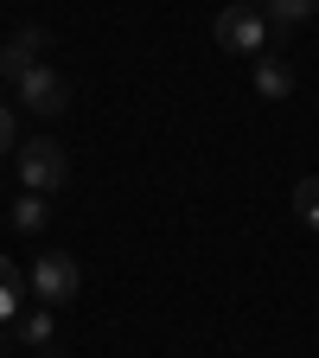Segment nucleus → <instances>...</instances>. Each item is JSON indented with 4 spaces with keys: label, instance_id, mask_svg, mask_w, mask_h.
Segmentation results:
<instances>
[{
    "label": "nucleus",
    "instance_id": "obj_1",
    "mask_svg": "<svg viewBox=\"0 0 319 358\" xmlns=\"http://www.w3.org/2000/svg\"><path fill=\"white\" fill-rule=\"evenodd\" d=\"M13 160H20V179H26V192H58L64 179H71V154L52 141V134H32V141H26Z\"/></svg>",
    "mask_w": 319,
    "mask_h": 358
},
{
    "label": "nucleus",
    "instance_id": "obj_2",
    "mask_svg": "<svg viewBox=\"0 0 319 358\" xmlns=\"http://www.w3.org/2000/svg\"><path fill=\"white\" fill-rule=\"evenodd\" d=\"M32 288H38V307H64V301L83 288V268H77V256H64V250H45V256L32 262Z\"/></svg>",
    "mask_w": 319,
    "mask_h": 358
},
{
    "label": "nucleus",
    "instance_id": "obj_3",
    "mask_svg": "<svg viewBox=\"0 0 319 358\" xmlns=\"http://www.w3.org/2000/svg\"><path fill=\"white\" fill-rule=\"evenodd\" d=\"M217 45H223V52H243V58H262L268 20H262L255 7H223V13H217Z\"/></svg>",
    "mask_w": 319,
    "mask_h": 358
},
{
    "label": "nucleus",
    "instance_id": "obj_4",
    "mask_svg": "<svg viewBox=\"0 0 319 358\" xmlns=\"http://www.w3.org/2000/svg\"><path fill=\"white\" fill-rule=\"evenodd\" d=\"M13 90H20V103H26L32 115H64V109H71V83H64L52 64H32Z\"/></svg>",
    "mask_w": 319,
    "mask_h": 358
},
{
    "label": "nucleus",
    "instance_id": "obj_5",
    "mask_svg": "<svg viewBox=\"0 0 319 358\" xmlns=\"http://www.w3.org/2000/svg\"><path fill=\"white\" fill-rule=\"evenodd\" d=\"M38 52H45V26H20L7 45H0V77H13V83H20V77L38 64Z\"/></svg>",
    "mask_w": 319,
    "mask_h": 358
},
{
    "label": "nucleus",
    "instance_id": "obj_6",
    "mask_svg": "<svg viewBox=\"0 0 319 358\" xmlns=\"http://www.w3.org/2000/svg\"><path fill=\"white\" fill-rule=\"evenodd\" d=\"M255 96L288 103V96H294V64H288V58H275V52H262V58H255Z\"/></svg>",
    "mask_w": 319,
    "mask_h": 358
},
{
    "label": "nucleus",
    "instance_id": "obj_7",
    "mask_svg": "<svg viewBox=\"0 0 319 358\" xmlns=\"http://www.w3.org/2000/svg\"><path fill=\"white\" fill-rule=\"evenodd\" d=\"M313 13H319V0H268L262 20H268V32H294V26H306Z\"/></svg>",
    "mask_w": 319,
    "mask_h": 358
},
{
    "label": "nucleus",
    "instance_id": "obj_8",
    "mask_svg": "<svg viewBox=\"0 0 319 358\" xmlns=\"http://www.w3.org/2000/svg\"><path fill=\"white\" fill-rule=\"evenodd\" d=\"M13 339L32 345V352H45V345H52V307H26L13 320Z\"/></svg>",
    "mask_w": 319,
    "mask_h": 358
},
{
    "label": "nucleus",
    "instance_id": "obj_9",
    "mask_svg": "<svg viewBox=\"0 0 319 358\" xmlns=\"http://www.w3.org/2000/svg\"><path fill=\"white\" fill-rule=\"evenodd\" d=\"M45 217H52V211H45V192H26V199L13 205V231L38 237V231H45Z\"/></svg>",
    "mask_w": 319,
    "mask_h": 358
},
{
    "label": "nucleus",
    "instance_id": "obj_10",
    "mask_svg": "<svg viewBox=\"0 0 319 358\" xmlns=\"http://www.w3.org/2000/svg\"><path fill=\"white\" fill-rule=\"evenodd\" d=\"M294 217L306 224V231H319V173H306L294 186Z\"/></svg>",
    "mask_w": 319,
    "mask_h": 358
},
{
    "label": "nucleus",
    "instance_id": "obj_11",
    "mask_svg": "<svg viewBox=\"0 0 319 358\" xmlns=\"http://www.w3.org/2000/svg\"><path fill=\"white\" fill-rule=\"evenodd\" d=\"M20 294H26V288H0V327H7V320H20V313H26V307H20Z\"/></svg>",
    "mask_w": 319,
    "mask_h": 358
},
{
    "label": "nucleus",
    "instance_id": "obj_12",
    "mask_svg": "<svg viewBox=\"0 0 319 358\" xmlns=\"http://www.w3.org/2000/svg\"><path fill=\"white\" fill-rule=\"evenodd\" d=\"M0 288H26V282H20V268H13V256H0Z\"/></svg>",
    "mask_w": 319,
    "mask_h": 358
},
{
    "label": "nucleus",
    "instance_id": "obj_13",
    "mask_svg": "<svg viewBox=\"0 0 319 358\" xmlns=\"http://www.w3.org/2000/svg\"><path fill=\"white\" fill-rule=\"evenodd\" d=\"M7 148H13V115L0 109V154H7Z\"/></svg>",
    "mask_w": 319,
    "mask_h": 358
},
{
    "label": "nucleus",
    "instance_id": "obj_14",
    "mask_svg": "<svg viewBox=\"0 0 319 358\" xmlns=\"http://www.w3.org/2000/svg\"><path fill=\"white\" fill-rule=\"evenodd\" d=\"M0 358H7V333H0Z\"/></svg>",
    "mask_w": 319,
    "mask_h": 358
},
{
    "label": "nucleus",
    "instance_id": "obj_15",
    "mask_svg": "<svg viewBox=\"0 0 319 358\" xmlns=\"http://www.w3.org/2000/svg\"><path fill=\"white\" fill-rule=\"evenodd\" d=\"M230 7H255V0H230Z\"/></svg>",
    "mask_w": 319,
    "mask_h": 358
}]
</instances>
